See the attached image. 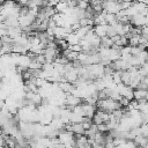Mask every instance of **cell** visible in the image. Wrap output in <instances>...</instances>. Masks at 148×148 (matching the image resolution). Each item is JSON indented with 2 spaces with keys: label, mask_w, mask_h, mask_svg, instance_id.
<instances>
[{
  "label": "cell",
  "mask_w": 148,
  "mask_h": 148,
  "mask_svg": "<svg viewBox=\"0 0 148 148\" xmlns=\"http://www.w3.org/2000/svg\"><path fill=\"white\" fill-rule=\"evenodd\" d=\"M108 28H109V24H97V25L94 27V31H95V34H96L99 38H102V37H104V36H106V34H108Z\"/></svg>",
  "instance_id": "7a4b0ae2"
},
{
  "label": "cell",
  "mask_w": 148,
  "mask_h": 148,
  "mask_svg": "<svg viewBox=\"0 0 148 148\" xmlns=\"http://www.w3.org/2000/svg\"><path fill=\"white\" fill-rule=\"evenodd\" d=\"M54 8H56V10L58 12V13H66L67 10H68V8H69V6H68V2L66 1V0H60L56 6H54Z\"/></svg>",
  "instance_id": "277c9868"
},
{
  "label": "cell",
  "mask_w": 148,
  "mask_h": 148,
  "mask_svg": "<svg viewBox=\"0 0 148 148\" xmlns=\"http://www.w3.org/2000/svg\"><path fill=\"white\" fill-rule=\"evenodd\" d=\"M66 40L68 42L69 45H73V44H77V43H80V37H79L75 32H71V34L67 35Z\"/></svg>",
  "instance_id": "5b68a950"
},
{
  "label": "cell",
  "mask_w": 148,
  "mask_h": 148,
  "mask_svg": "<svg viewBox=\"0 0 148 148\" xmlns=\"http://www.w3.org/2000/svg\"><path fill=\"white\" fill-rule=\"evenodd\" d=\"M96 106L101 110L106 111V112H112V111L121 108L120 103L118 101L112 99L111 97H108V98H104V99H98L97 103H96Z\"/></svg>",
  "instance_id": "6da1fadb"
},
{
  "label": "cell",
  "mask_w": 148,
  "mask_h": 148,
  "mask_svg": "<svg viewBox=\"0 0 148 148\" xmlns=\"http://www.w3.org/2000/svg\"><path fill=\"white\" fill-rule=\"evenodd\" d=\"M147 95H148V89H142V88H136L133 91V96L135 99L140 101V99H147Z\"/></svg>",
  "instance_id": "3957f363"
},
{
  "label": "cell",
  "mask_w": 148,
  "mask_h": 148,
  "mask_svg": "<svg viewBox=\"0 0 148 148\" xmlns=\"http://www.w3.org/2000/svg\"><path fill=\"white\" fill-rule=\"evenodd\" d=\"M72 51H76V52H81L82 51V46H81V44L80 43H77V44H73V45H69L68 46Z\"/></svg>",
  "instance_id": "8992f818"
}]
</instances>
